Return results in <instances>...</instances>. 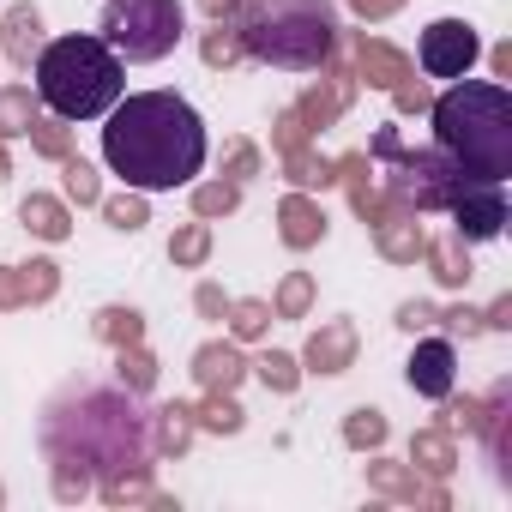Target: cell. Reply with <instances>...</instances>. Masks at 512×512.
I'll return each instance as SVG.
<instances>
[{"mask_svg":"<svg viewBox=\"0 0 512 512\" xmlns=\"http://www.w3.org/2000/svg\"><path fill=\"white\" fill-rule=\"evenodd\" d=\"M308 308H314V278L308 272H290L278 284V296H272V320H308Z\"/></svg>","mask_w":512,"mask_h":512,"instance_id":"obj_27","label":"cell"},{"mask_svg":"<svg viewBox=\"0 0 512 512\" xmlns=\"http://www.w3.org/2000/svg\"><path fill=\"white\" fill-rule=\"evenodd\" d=\"M392 103H398L404 115H422V109H428V91H422V79H404V85L392 91Z\"/></svg>","mask_w":512,"mask_h":512,"instance_id":"obj_47","label":"cell"},{"mask_svg":"<svg viewBox=\"0 0 512 512\" xmlns=\"http://www.w3.org/2000/svg\"><path fill=\"white\" fill-rule=\"evenodd\" d=\"M368 488L386 494V500H416V506L446 512V488H440V476H422L416 464H386V458H374V464H368Z\"/></svg>","mask_w":512,"mask_h":512,"instance_id":"obj_11","label":"cell"},{"mask_svg":"<svg viewBox=\"0 0 512 512\" xmlns=\"http://www.w3.org/2000/svg\"><path fill=\"white\" fill-rule=\"evenodd\" d=\"M61 175H67V199H79V205H97L103 199V181H97V169L85 157H67Z\"/></svg>","mask_w":512,"mask_h":512,"instance_id":"obj_38","label":"cell"},{"mask_svg":"<svg viewBox=\"0 0 512 512\" xmlns=\"http://www.w3.org/2000/svg\"><path fill=\"white\" fill-rule=\"evenodd\" d=\"M410 464H416L422 476H452V470H458V440H452L446 428H416Z\"/></svg>","mask_w":512,"mask_h":512,"instance_id":"obj_21","label":"cell"},{"mask_svg":"<svg viewBox=\"0 0 512 512\" xmlns=\"http://www.w3.org/2000/svg\"><path fill=\"white\" fill-rule=\"evenodd\" d=\"M91 494V476H79V470H61L55 464V500H85Z\"/></svg>","mask_w":512,"mask_h":512,"instance_id":"obj_45","label":"cell"},{"mask_svg":"<svg viewBox=\"0 0 512 512\" xmlns=\"http://www.w3.org/2000/svg\"><path fill=\"white\" fill-rule=\"evenodd\" d=\"M115 380H121V386H133V392H151V386H157V356H151L145 344L115 350Z\"/></svg>","mask_w":512,"mask_h":512,"instance_id":"obj_28","label":"cell"},{"mask_svg":"<svg viewBox=\"0 0 512 512\" xmlns=\"http://www.w3.org/2000/svg\"><path fill=\"white\" fill-rule=\"evenodd\" d=\"M278 235H284V247H296V253H308V247H320L326 241V211L296 187L284 205H278Z\"/></svg>","mask_w":512,"mask_h":512,"instance_id":"obj_16","label":"cell"},{"mask_svg":"<svg viewBox=\"0 0 512 512\" xmlns=\"http://www.w3.org/2000/svg\"><path fill=\"white\" fill-rule=\"evenodd\" d=\"M97 37H103L121 61H133V67L163 61V55H175V43H181V0H109Z\"/></svg>","mask_w":512,"mask_h":512,"instance_id":"obj_7","label":"cell"},{"mask_svg":"<svg viewBox=\"0 0 512 512\" xmlns=\"http://www.w3.org/2000/svg\"><path fill=\"white\" fill-rule=\"evenodd\" d=\"M344 446H356V452H380V446H386V416L368 410V404L350 410V416H344Z\"/></svg>","mask_w":512,"mask_h":512,"instance_id":"obj_30","label":"cell"},{"mask_svg":"<svg viewBox=\"0 0 512 512\" xmlns=\"http://www.w3.org/2000/svg\"><path fill=\"white\" fill-rule=\"evenodd\" d=\"M440 326H452V332L476 338V332H482V314H476V308H446V314H440Z\"/></svg>","mask_w":512,"mask_h":512,"instance_id":"obj_48","label":"cell"},{"mask_svg":"<svg viewBox=\"0 0 512 512\" xmlns=\"http://www.w3.org/2000/svg\"><path fill=\"white\" fill-rule=\"evenodd\" d=\"M452 235L458 241H494L500 229H506V193H500V181H476V175H464V187L452 193Z\"/></svg>","mask_w":512,"mask_h":512,"instance_id":"obj_9","label":"cell"},{"mask_svg":"<svg viewBox=\"0 0 512 512\" xmlns=\"http://www.w3.org/2000/svg\"><path fill=\"white\" fill-rule=\"evenodd\" d=\"M482 326H494V332H506V326H512V296H500V302H494V308L482 314Z\"/></svg>","mask_w":512,"mask_h":512,"instance_id":"obj_49","label":"cell"},{"mask_svg":"<svg viewBox=\"0 0 512 512\" xmlns=\"http://www.w3.org/2000/svg\"><path fill=\"white\" fill-rule=\"evenodd\" d=\"M37 73V103H49L61 121H97L127 97L121 55L103 37H55L31 61Z\"/></svg>","mask_w":512,"mask_h":512,"instance_id":"obj_5","label":"cell"},{"mask_svg":"<svg viewBox=\"0 0 512 512\" xmlns=\"http://www.w3.org/2000/svg\"><path fill=\"white\" fill-rule=\"evenodd\" d=\"M43 458L79 476H115L151 464V410L121 380H67L37 422Z\"/></svg>","mask_w":512,"mask_h":512,"instance_id":"obj_1","label":"cell"},{"mask_svg":"<svg viewBox=\"0 0 512 512\" xmlns=\"http://www.w3.org/2000/svg\"><path fill=\"white\" fill-rule=\"evenodd\" d=\"M494 73H500V79H512V43H500V49H494Z\"/></svg>","mask_w":512,"mask_h":512,"instance_id":"obj_51","label":"cell"},{"mask_svg":"<svg viewBox=\"0 0 512 512\" xmlns=\"http://www.w3.org/2000/svg\"><path fill=\"white\" fill-rule=\"evenodd\" d=\"M434 145L476 181H506L512 175V91L494 79H458L446 97L428 103Z\"/></svg>","mask_w":512,"mask_h":512,"instance_id":"obj_3","label":"cell"},{"mask_svg":"<svg viewBox=\"0 0 512 512\" xmlns=\"http://www.w3.org/2000/svg\"><path fill=\"white\" fill-rule=\"evenodd\" d=\"M199 55H205V67H235V61H247V49H241V37H235V19H211V31H205V43H199Z\"/></svg>","mask_w":512,"mask_h":512,"instance_id":"obj_26","label":"cell"},{"mask_svg":"<svg viewBox=\"0 0 512 512\" xmlns=\"http://www.w3.org/2000/svg\"><path fill=\"white\" fill-rule=\"evenodd\" d=\"M19 217H25V229H31L37 241H67V235H73V217H67V205H61V199H49V193H31V199H19Z\"/></svg>","mask_w":512,"mask_h":512,"instance_id":"obj_22","label":"cell"},{"mask_svg":"<svg viewBox=\"0 0 512 512\" xmlns=\"http://www.w3.org/2000/svg\"><path fill=\"white\" fill-rule=\"evenodd\" d=\"M193 434H199V416H193V404H163V410H151V446L157 452H169V458H181L187 446H193Z\"/></svg>","mask_w":512,"mask_h":512,"instance_id":"obj_19","label":"cell"},{"mask_svg":"<svg viewBox=\"0 0 512 512\" xmlns=\"http://www.w3.org/2000/svg\"><path fill=\"white\" fill-rule=\"evenodd\" d=\"M404 380H410V392H416V398L446 404V398H452V386H458V350H452L446 338H422V344L410 350V362H404Z\"/></svg>","mask_w":512,"mask_h":512,"instance_id":"obj_10","label":"cell"},{"mask_svg":"<svg viewBox=\"0 0 512 512\" xmlns=\"http://www.w3.org/2000/svg\"><path fill=\"white\" fill-rule=\"evenodd\" d=\"M398 326H404V332H428V326H440V308H434V302H404V308H398Z\"/></svg>","mask_w":512,"mask_h":512,"instance_id":"obj_42","label":"cell"},{"mask_svg":"<svg viewBox=\"0 0 512 512\" xmlns=\"http://www.w3.org/2000/svg\"><path fill=\"white\" fill-rule=\"evenodd\" d=\"M356 79H368L374 91H398L404 79H416V67L404 49H392L380 37H356Z\"/></svg>","mask_w":512,"mask_h":512,"instance_id":"obj_13","label":"cell"},{"mask_svg":"<svg viewBox=\"0 0 512 512\" xmlns=\"http://www.w3.org/2000/svg\"><path fill=\"white\" fill-rule=\"evenodd\" d=\"M193 308H199L205 320H223V314H229V296H223L217 284H199V290H193Z\"/></svg>","mask_w":512,"mask_h":512,"instance_id":"obj_44","label":"cell"},{"mask_svg":"<svg viewBox=\"0 0 512 512\" xmlns=\"http://www.w3.org/2000/svg\"><path fill=\"white\" fill-rule=\"evenodd\" d=\"M284 175L308 193V187H332L338 175H332V157H320L314 145H296V151H284Z\"/></svg>","mask_w":512,"mask_h":512,"instance_id":"obj_24","label":"cell"},{"mask_svg":"<svg viewBox=\"0 0 512 512\" xmlns=\"http://www.w3.org/2000/svg\"><path fill=\"white\" fill-rule=\"evenodd\" d=\"M241 205V181H205V187H193V217H229Z\"/></svg>","mask_w":512,"mask_h":512,"instance_id":"obj_33","label":"cell"},{"mask_svg":"<svg viewBox=\"0 0 512 512\" xmlns=\"http://www.w3.org/2000/svg\"><path fill=\"white\" fill-rule=\"evenodd\" d=\"M91 332L109 344V350H127V344H145V314L139 308H103L91 320Z\"/></svg>","mask_w":512,"mask_h":512,"instance_id":"obj_23","label":"cell"},{"mask_svg":"<svg viewBox=\"0 0 512 512\" xmlns=\"http://www.w3.org/2000/svg\"><path fill=\"white\" fill-rule=\"evenodd\" d=\"M193 416H199V428H211V434H241V422H247L229 392H205V404H199Z\"/></svg>","mask_w":512,"mask_h":512,"instance_id":"obj_34","label":"cell"},{"mask_svg":"<svg viewBox=\"0 0 512 512\" xmlns=\"http://www.w3.org/2000/svg\"><path fill=\"white\" fill-rule=\"evenodd\" d=\"M43 43H49V37H43V13H37V7H13L7 19H0V49H7L13 67L31 73V61L43 55Z\"/></svg>","mask_w":512,"mask_h":512,"instance_id":"obj_18","label":"cell"},{"mask_svg":"<svg viewBox=\"0 0 512 512\" xmlns=\"http://www.w3.org/2000/svg\"><path fill=\"white\" fill-rule=\"evenodd\" d=\"M13 308H25V278L19 266H0V314H13Z\"/></svg>","mask_w":512,"mask_h":512,"instance_id":"obj_43","label":"cell"},{"mask_svg":"<svg viewBox=\"0 0 512 512\" xmlns=\"http://www.w3.org/2000/svg\"><path fill=\"white\" fill-rule=\"evenodd\" d=\"M241 374H247V356L235 350V344H199L193 350V380H199V392H235L241 386Z\"/></svg>","mask_w":512,"mask_h":512,"instance_id":"obj_17","label":"cell"},{"mask_svg":"<svg viewBox=\"0 0 512 512\" xmlns=\"http://www.w3.org/2000/svg\"><path fill=\"white\" fill-rule=\"evenodd\" d=\"M374 157L386 163V187H380V193H392V199L410 205L416 217L446 211L452 193L464 187V169H458L440 145H434V151H404V145H398V127H380V133H374Z\"/></svg>","mask_w":512,"mask_h":512,"instance_id":"obj_6","label":"cell"},{"mask_svg":"<svg viewBox=\"0 0 512 512\" xmlns=\"http://www.w3.org/2000/svg\"><path fill=\"white\" fill-rule=\"evenodd\" d=\"M253 374H260L278 398H290V392L302 386V368H296V356H284V350H266L260 362H253Z\"/></svg>","mask_w":512,"mask_h":512,"instance_id":"obj_35","label":"cell"},{"mask_svg":"<svg viewBox=\"0 0 512 512\" xmlns=\"http://www.w3.org/2000/svg\"><path fill=\"white\" fill-rule=\"evenodd\" d=\"M344 7L356 13V19H368V25H380V19H392L404 0H344Z\"/></svg>","mask_w":512,"mask_h":512,"instance_id":"obj_46","label":"cell"},{"mask_svg":"<svg viewBox=\"0 0 512 512\" xmlns=\"http://www.w3.org/2000/svg\"><path fill=\"white\" fill-rule=\"evenodd\" d=\"M308 139H314V133L302 127V115H296V109H284V115H278V127H272V145H278V151H296V145H308Z\"/></svg>","mask_w":512,"mask_h":512,"instance_id":"obj_41","label":"cell"},{"mask_svg":"<svg viewBox=\"0 0 512 512\" xmlns=\"http://www.w3.org/2000/svg\"><path fill=\"white\" fill-rule=\"evenodd\" d=\"M476 55H482V43H476V31L464 19H434L422 31V49H416L428 79H464L476 67Z\"/></svg>","mask_w":512,"mask_h":512,"instance_id":"obj_8","label":"cell"},{"mask_svg":"<svg viewBox=\"0 0 512 512\" xmlns=\"http://www.w3.org/2000/svg\"><path fill=\"white\" fill-rule=\"evenodd\" d=\"M422 241H428V235H422V223H416L410 205H392V211L374 223V247L386 253L392 266H416V260H422Z\"/></svg>","mask_w":512,"mask_h":512,"instance_id":"obj_14","label":"cell"},{"mask_svg":"<svg viewBox=\"0 0 512 512\" xmlns=\"http://www.w3.org/2000/svg\"><path fill=\"white\" fill-rule=\"evenodd\" d=\"M19 278H25V308L31 302H49L61 290V266L55 260H31V266H19Z\"/></svg>","mask_w":512,"mask_h":512,"instance_id":"obj_39","label":"cell"},{"mask_svg":"<svg viewBox=\"0 0 512 512\" xmlns=\"http://www.w3.org/2000/svg\"><path fill=\"white\" fill-rule=\"evenodd\" d=\"M151 494H157V488H151V464L103 476V500H109V506H133V500H151Z\"/></svg>","mask_w":512,"mask_h":512,"instance_id":"obj_31","label":"cell"},{"mask_svg":"<svg viewBox=\"0 0 512 512\" xmlns=\"http://www.w3.org/2000/svg\"><path fill=\"white\" fill-rule=\"evenodd\" d=\"M205 253H211V223H205V217L169 235V260H175V266H205Z\"/></svg>","mask_w":512,"mask_h":512,"instance_id":"obj_32","label":"cell"},{"mask_svg":"<svg viewBox=\"0 0 512 512\" xmlns=\"http://www.w3.org/2000/svg\"><path fill=\"white\" fill-rule=\"evenodd\" d=\"M223 175H229V181L260 175V145H253V139H229V145H223Z\"/></svg>","mask_w":512,"mask_h":512,"instance_id":"obj_40","label":"cell"},{"mask_svg":"<svg viewBox=\"0 0 512 512\" xmlns=\"http://www.w3.org/2000/svg\"><path fill=\"white\" fill-rule=\"evenodd\" d=\"M31 121H37V91L31 85H7L0 91V139L31 133Z\"/></svg>","mask_w":512,"mask_h":512,"instance_id":"obj_25","label":"cell"},{"mask_svg":"<svg viewBox=\"0 0 512 512\" xmlns=\"http://www.w3.org/2000/svg\"><path fill=\"white\" fill-rule=\"evenodd\" d=\"M31 145H37L49 163H67V157H73V127H67L61 115H37V121H31Z\"/></svg>","mask_w":512,"mask_h":512,"instance_id":"obj_29","label":"cell"},{"mask_svg":"<svg viewBox=\"0 0 512 512\" xmlns=\"http://www.w3.org/2000/svg\"><path fill=\"white\" fill-rule=\"evenodd\" d=\"M205 121L175 91H133L109 109L103 127V163L133 193H169L187 187L205 169Z\"/></svg>","mask_w":512,"mask_h":512,"instance_id":"obj_2","label":"cell"},{"mask_svg":"<svg viewBox=\"0 0 512 512\" xmlns=\"http://www.w3.org/2000/svg\"><path fill=\"white\" fill-rule=\"evenodd\" d=\"M235 37L247 61H266L284 73H320L338 55L344 25H338L332 0H241Z\"/></svg>","mask_w":512,"mask_h":512,"instance_id":"obj_4","label":"cell"},{"mask_svg":"<svg viewBox=\"0 0 512 512\" xmlns=\"http://www.w3.org/2000/svg\"><path fill=\"white\" fill-rule=\"evenodd\" d=\"M320 73H326V79H320V85H314V91H308V97L296 103V115H302V127H308V133L332 127V121H338V115H344V109L356 103V85H362L356 73H344V67H332V61H326Z\"/></svg>","mask_w":512,"mask_h":512,"instance_id":"obj_12","label":"cell"},{"mask_svg":"<svg viewBox=\"0 0 512 512\" xmlns=\"http://www.w3.org/2000/svg\"><path fill=\"white\" fill-rule=\"evenodd\" d=\"M199 7H205L211 19H235V7H241V0H199Z\"/></svg>","mask_w":512,"mask_h":512,"instance_id":"obj_50","label":"cell"},{"mask_svg":"<svg viewBox=\"0 0 512 512\" xmlns=\"http://www.w3.org/2000/svg\"><path fill=\"white\" fill-rule=\"evenodd\" d=\"M356 326L350 320H326L314 338H308V350H302V362H308V374H344L350 362H356Z\"/></svg>","mask_w":512,"mask_h":512,"instance_id":"obj_15","label":"cell"},{"mask_svg":"<svg viewBox=\"0 0 512 512\" xmlns=\"http://www.w3.org/2000/svg\"><path fill=\"white\" fill-rule=\"evenodd\" d=\"M422 260H428L434 284H446V290H464V284H470V253H464V241H458V235L422 241Z\"/></svg>","mask_w":512,"mask_h":512,"instance_id":"obj_20","label":"cell"},{"mask_svg":"<svg viewBox=\"0 0 512 512\" xmlns=\"http://www.w3.org/2000/svg\"><path fill=\"white\" fill-rule=\"evenodd\" d=\"M97 205H103V217H109L115 229H127V235L151 223V217H145V193H133V187H127V193H115V199H97Z\"/></svg>","mask_w":512,"mask_h":512,"instance_id":"obj_37","label":"cell"},{"mask_svg":"<svg viewBox=\"0 0 512 512\" xmlns=\"http://www.w3.org/2000/svg\"><path fill=\"white\" fill-rule=\"evenodd\" d=\"M223 320H229L235 338H266V332H272V302H253V296H247V302H229Z\"/></svg>","mask_w":512,"mask_h":512,"instance_id":"obj_36","label":"cell"},{"mask_svg":"<svg viewBox=\"0 0 512 512\" xmlns=\"http://www.w3.org/2000/svg\"><path fill=\"white\" fill-rule=\"evenodd\" d=\"M13 175V157H7V145H0V181H7Z\"/></svg>","mask_w":512,"mask_h":512,"instance_id":"obj_52","label":"cell"}]
</instances>
